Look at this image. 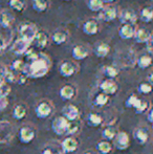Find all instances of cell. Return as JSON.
I'll list each match as a JSON object with an SVG mask.
<instances>
[{
	"label": "cell",
	"mask_w": 153,
	"mask_h": 154,
	"mask_svg": "<svg viewBox=\"0 0 153 154\" xmlns=\"http://www.w3.org/2000/svg\"><path fill=\"white\" fill-rule=\"evenodd\" d=\"M118 130L116 128H115L113 126H107L104 129L102 130V137L104 140H107V142H111V140H115V137L118 134Z\"/></svg>",
	"instance_id": "28"
},
{
	"label": "cell",
	"mask_w": 153,
	"mask_h": 154,
	"mask_svg": "<svg viewBox=\"0 0 153 154\" xmlns=\"http://www.w3.org/2000/svg\"><path fill=\"white\" fill-rule=\"evenodd\" d=\"M27 79L29 78L24 75V73H17V80L16 83H18L19 85H25V83L27 82Z\"/></svg>",
	"instance_id": "44"
},
{
	"label": "cell",
	"mask_w": 153,
	"mask_h": 154,
	"mask_svg": "<svg viewBox=\"0 0 153 154\" xmlns=\"http://www.w3.org/2000/svg\"><path fill=\"white\" fill-rule=\"evenodd\" d=\"M134 41L136 43H139V44H146L150 39L152 38V35L148 29H139L135 31L134 34Z\"/></svg>",
	"instance_id": "22"
},
{
	"label": "cell",
	"mask_w": 153,
	"mask_h": 154,
	"mask_svg": "<svg viewBox=\"0 0 153 154\" xmlns=\"http://www.w3.org/2000/svg\"><path fill=\"white\" fill-rule=\"evenodd\" d=\"M78 67L75 63L70 61H63L59 65V73L63 78H70L76 75Z\"/></svg>",
	"instance_id": "13"
},
{
	"label": "cell",
	"mask_w": 153,
	"mask_h": 154,
	"mask_svg": "<svg viewBox=\"0 0 153 154\" xmlns=\"http://www.w3.org/2000/svg\"><path fill=\"white\" fill-rule=\"evenodd\" d=\"M62 116L65 118L68 122L77 121L80 119V109L74 104H67L62 109Z\"/></svg>",
	"instance_id": "11"
},
{
	"label": "cell",
	"mask_w": 153,
	"mask_h": 154,
	"mask_svg": "<svg viewBox=\"0 0 153 154\" xmlns=\"http://www.w3.org/2000/svg\"><path fill=\"white\" fill-rule=\"evenodd\" d=\"M25 66H26V63L23 61V60L16 59L11 64V70H13L16 73H22V72H24Z\"/></svg>",
	"instance_id": "35"
},
{
	"label": "cell",
	"mask_w": 153,
	"mask_h": 154,
	"mask_svg": "<svg viewBox=\"0 0 153 154\" xmlns=\"http://www.w3.org/2000/svg\"><path fill=\"white\" fill-rule=\"evenodd\" d=\"M118 12L116 10V8L115 6H107V8H103L102 10L100 11V17L101 20L105 21V22H110V21H113L115 19L118 18Z\"/></svg>",
	"instance_id": "16"
},
{
	"label": "cell",
	"mask_w": 153,
	"mask_h": 154,
	"mask_svg": "<svg viewBox=\"0 0 153 154\" xmlns=\"http://www.w3.org/2000/svg\"><path fill=\"white\" fill-rule=\"evenodd\" d=\"M152 113H153V108L151 107L149 110L147 111V119H148V122L150 124L153 123V119H152Z\"/></svg>",
	"instance_id": "48"
},
{
	"label": "cell",
	"mask_w": 153,
	"mask_h": 154,
	"mask_svg": "<svg viewBox=\"0 0 153 154\" xmlns=\"http://www.w3.org/2000/svg\"><path fill=\"white\" fill-rule=\"evenodd\" d=\"M63 1H72V0H63Z\"/></svg>",
	"instance_id": "53"
},
{
	"label": "cell",
	"mask_w": 153,
	"mask_h": 154,
	"mask_svg": "<svg viewBox=\"0 0 153 154\" xmlns=\"http://www.w3.org/2000/svg\"><path fill=\"white\" fill-rule=\"evenodd\" d=\"M152 77H153V75L152 73H149V75H148V83L149 84H153V80H152Z\"/></svg>",
	"instance_id": "50"
},
{
	"label": "cell",
	"mask_w": 153,
	"mask_h": 154,
	"mask_svg": "<svg viewBox=\"0 0 153 154\" xmlns=\"http://www.w3.org/2000/svg\"><path fill=\"white\" fill-rule=\"evenodd\" d=\"M68 37H69V34H68L67 31L65 29H56L55 32L51 35V41H53L54 44L56 45H62L67 41Z\"/></svg>",
	"instance_id": "19"
},
{
	"label": "cell",
	"mask_w": 153,
	"mask_h": 154,
	"mask_svg": "<svg viewBox=\"0 0 153 154\" xmlns=\"http://www.w3.org/2000/svg\"><path fill=\"white\" fill-rule=\"evenodd\" d=\"M6 70H8V68L4 65L0 64V83L4 82V75H5Z\"/></svg>",
	"instance_id": "46"
},
{
	"label": "cell",
	"mask_w": 153,
	"mask_h": 154,
	"mask_svg": "<svg viewBox=\"0 0 153 154\" xmlns=\"http://www.w3.org/2000/svg\"><path fill=\"white\" fill-rule=\"evenodd\" d=\"M33 8L38 13H43L48 8V0H32Z\"/></svg>",
	"instance_id": "34"
},
{
	"label": "cell",
	"mask_w": 153,
	"mask_h": 154,
	"mask_svg": "<svg viewBox=\"0 0 153 154\" xmlns=\"http://www.w3.org/2000/svg\"><path fill=\"white\" fill-rule=\"evenodd\" d=\"M103 73H104L105 77H107V79L113 80L118 75V68L115 66H111V65H107L103 68Z\"/></svg>",
	"instance_id": "37"
},
{
	"label": "cell",
	"mask_w": 153,
	"mask_h": 154,
	"mask_svg": "<svg viewBox=\"0 0 153 154\" xmlns=\"http://www.w3.org/2000/svg\"><path fill=\"white\" fill-rule=\"evenodd\" d=\"M8 106V97H0V112L4 111Z\"/></svg>",
	"instance_id": "45"
},
{
	"label": "cell",
	"mask_w": 153,
	"mask_h": 154,
	"mask_svg": "<svg viewBox=\"0 0 153 154\" xmlns=\"http://www.w3.org/2000/svg\"><path fill=\"white\" fill-rule=\"evenodd\" d=\"M146 48H147V53H148V55L149 56H152V38L150 39L149 41H148L147 43H146Z\"/></svg>",
	"instance_id": "47"
},
{
	"label": "cell",
	"mask_w": 153,
	"mask_h": 154,
	"mask_svg": "<svg viewBox=\"0 0 153 154\" xmlns=\"http://www.w3.org/2000/svg\"><path fill=\"white\" fill-rule=\"evenodd\" d=\"M27 114V106L23 103H18L14 106L12 111V116L13 119L19 121V120H23V119L26 116Z\"/></svg>",
	"instance_id": "24"
},
{
	"label": "cell",
	"mask_w": 153,
	"mask_h": 154,
	"mask_svg": "<svg viewBox=\"0 0 153 154\" xmlns=\"http://www.w3.org/2000/svg\"><path fill=\"white\" fill-rule=\"evenodd\" d=\"M151 1H152V0H151Z\"/></svg>",
	"instance_id": "54"
},
{
	"label": "cell",
	"mask_w": 153,
	"mask_h": 154,
	"mask_svg": "<svg viewBox=\"0 0 153 154\" xmlns=\"http://www.w3.org/2000/svg\"><path fill=\"white\" fill-rule=\"evenodd\" d=\"M41 154H63V151H62L61 149L56 148V147L46 146L41 151Z\"/></svg>",
	"instance_id": "43"
},
{
	"label": "cell",
	"mask_w": 153,
	"mask_h": 154,
	"mask_svg": "<svg viewBox=\"0 0 153 154\" xmlns=\"http://www.w3.org/2000/svg\"><path fill=\"white\" fill-rule=\"evenodd\" d=\"M108 102H109L108 95H106L103 92H99V93H96L93 99V105L98 108H103L108 104Z\"/></svg>",
	"instance_id": "31"
},
{
	"label": "cell",
	"mask_w": 153,
	"mask_h": 154,
	"mask_svg": "<svg viewBox=\"0 0 153 154\" xmlns=\"http://www.w3.org/2000/svg\"><path fill=\"white\" fill-rule=\"evenodd\" d=\"M113 142H115L113 143L115 147L120 151L126 150L130 146V138H129V135L125 131H118Z\"/></svg>",
	"instance_id": "12"
},
{
	"label": "cell",
	"mask_w": 153,
	"mask_h": 154,
	"mask_svg": "<svg viewBox=\"0 0 153 154\" xmlns=\"http://www.w3.org/2000/svg\"><path fill=\"white\" fill-rule=\"evenodd\" d=\"M96 149L100 154H109L112 151V145H111L110 142H107V140H100L98 142L96 146Z\"/></svg>",
	"instance_id": "30"
},
{
	"label": "cell",
	"mask_w": 153,
	"mask_h": 154,
	"mask_svg": "<svg viewBox=\"0 0 153 154\" xmlns=\"http://www.w3.org/2000/svg\"><path fill=\"white\" fill-rule=\"evenodd\" d=\"M93 53L98 58H105L110 53V45L105 42L98 43V44H96V46H94Z\"/></svg>",
	"instance_id": "25"
},
{
	"label": "cell",
	"mask_w": 153,
	"mask_h": 154,
	"mask_svg": "<svg viewBox=\"0 0 153 154\" xmlns=\"http://www.w3.org/2000/svg\"><path fill=\"white\" fill-rule=\"evenodd\" d=\"M15 137V127L8 121H0V144H10Z\"/></svg>",
	"instance_id": "3"
},
{
	"label": "cell",
	"mask_w": 153,
	"mask_h": 154,
	"mask_svg": "<svg viewBox=\"0 0 153 154\" xmlns=\"http://www.w3.org/2000/svg\"><path fill=\"white\" fill-rule=\"evenodd\" d=\"M139 17H141V20L145 23H150L153 19V10L151 6H146L141 10L139 13Z\"/></svg>",
	"instance_id": "32"
},
{
	"label": "cell",
	"mask_w": 153,
	"mask_h": 154,
	"mask_svg": "<svg viewBox=\"0 0 153 154\" xmlns=\"http://www.w3.org/2000/svg\"><path fill=\"white\" fill-rule=\"evenodd\" d=\"M86 121H87L88 125L91 126V127H100L104 123L103 116L100 113H98V112H90L87 116Z\"/></svg>",
	"instance_id": "26"
},
{
	"label": "cell",
	"mask_w": 153,
	"mask_h": 154,
	"mask_svg": "<svg viewBox=\"0 0 153 154\" xmlns=\"http://www.w3.org/2000/svg\"><path fill=\"white\" fill-rule=\"evenodd\" d=\"M29 45H31V42H29V41L18 37V38L13 42L12 46H11V51L16 56H22V55H24L25 51L29 48Z\"/></svg>",
	"instance_id": "9"
},
{
	"label": "cell",
	"mask_w": 153,
	"mask_h": 154,
	"mask_svg": "<svg viewBox=\"0 0 153 154\" xmlns=\"http://www.w3.org/2000/svg\"><path fill=\"white\" fill-rule=\"evenodd\" d=\"M15 22V16L11 11L2 10L0 11V26L2 29H10Z\"/></svg>",
	"instance_id": "15"
},
{
	"label": "cell",
	"mask_w": 153,
	"mask_h": 154,
	"mask_svg": "<svg viewBox=\"0 0 153 154\" xmlns=\"http://www.w3.org/2000/svg\"><path fill=\"white\" fill-rule=\"evenodd\" d=\"M37 131L32 125H22L19 129V140L22 144H29L35 140Z\"/></svg>",
	"instance_id": "5"
},
{
	"label": "cell",
	"mask_w": 153,
	"mask_h": 154,
	"mask_svg": "<svg viewBox=\"0 0 153 154\" xmlns=\"http://www.w3.org/2000/svg\"><path fill=\"white\" fill-rule=\"evenodd\" d=\"M48 41H49V37H48V35H47L46 32L38 31L37 35L35 36V38H34V40H33V42H32V43H34L37 48L43 49V48H45V47L47 46V44H48Z\"/></svg>",
	"instance_id": "18"
},
{
	"label": "cell",
	"mask_w": 153,
	"mask_h": 154,
	"mask_svg": "<svg viewBox=\"0 0 153 154\" xmlns=\"http://www.w3.org/2000/svg\"><path fill=\"white\" fill-rule=\"evenodd\" d=\"M133 137L134 140L139 143V145H146L148 143L150 138V131L147 127H144V126H141V127H137L136 129L133 131Z\"/></svg>",
	"instance_id": "14"
},
{
	"label": "cell",
	"mask_w": 153,
	"mask_h": 154,
	"mask_svg": "<svg viewBox=\"0 0 153 154\" xmlns=\"http://www.w3.org/2000/svg\"><path fill=\"white\" fill-rule=\"evenodd\" d=\"M150 108H151V105H150L149 101H147V100H142L139 107L134 110L136 114H145V113H147V111Z\"/></svg>",
	"instance_id": "39"
},
{
	"label": "cell",
	"mask_w": 153,
	"mask_h": 154,
	"mask_svg": "<svg viewBox=\"0 0 153 154\" xmlns=\"http://www.w3.org/2000/svg\"><path fill=\"white\" fill-rule=\"evenodd\" d=\"M60 146L63 153H74L79 148V140L75 136H66L63 138Z\"/></svg>",
	"instance_id": "10"
},
{
	"label": "cell",
	"mask_w": 153,
	"mask_h": 154,
	"mask_svg": "<svg viewBox=\"0 0 153 154\" xmlns=\"http://www.w3.org/2000/svg\"><path fill=\"white\" fill-rule=\"evenodd\" d=\"M83 154H98V153L94 152V151H92V150H87V151H85Z\"/></svg>",
	"instance_id": "51"
},
{
	"label": "cell",
	"mask_w": 153,
	"mask_h": 154,
	"mask_svg": "<svg viewBox=\"0 0 153 154\" xmlns=\"http://www.w3.org/2000/svg\"><path fill=\"white\" fill-rule=\"evenodd\" d=\"M39 54L37 51H36V48H29L26 51H25V54L23 56L25 57V60L27 61V63L34 61V60H36L38 58Z\"/></svg>",
	"instance_id": "41"
},
{
	"label": "cell",
	"mask_w": 153,
	"mask_h": 154,
	"mask_svg": "<svg viewBox=\"0 0 153 154\" xmlns=\"http://www.w3.org/2000/svg\"><path fill=\"white\" fill-rule=\"evenodd\" d=\"M82 129V124L79 120L72 121V122H68L67 129H66V136H75L80 133Z\"/></svg>",
	"instance_id": "27"
},
{
	"label": "cell",
	"mask_w": 153,
	"mask_h": 154,
	"mask_svg": "<svg viewBox=\"0 0 153 154\" xmlns=\"http://www.w3.org/2000/svg\"><path fill=\"white\" fill-rule=\"evenodd\" d=\"M8 6L13 11L21 13L25 8V1L24 0H8Z\"/></svg>",
	"instance_id": "36"
},
{
	"label": "cell",
	"mask_w": 153,
	"mask_h": 154,
	"mask_svg": "<svg viewBox=\"0 0 153 154\" xmlns=\"http://www.w3.org/2000/svg\"><path fill=\"white\" fill-rule=\"evenodd\" d=\"M120 22L122 24H127V25H134L137 21V15L131 8H125V10L121 11L120 14L118 15Z\"/></svg>",
	"instance_id": "6"
},
{
	"label": "cell",
	"mask_w": 153,
	"mask_h": 154,
	"mask_svg": "<svg viewBox=\"0 0 153 154\" xmlns=\"http://www.w3.org/2000/svg\"><path fill=\"white\" fill-rule=\"evenodd\" d=\"M135 31L136 29H135L134 25L122 24V26L118 29V36L123 40H129V39H132L134 37Z\"/></svg>",
	"instance_id": "23"
},
{
	"label": "cell",
	"mask_w": 153,
	"mask_h": 154,
	"mask_svg": "<svg viewBox=\"0 0 153 154\" xmlns=\"http://www.w3.org/2000/svg\"><path fill=\"white\" fill-rule=\"evenodd\" d=\"M142 99L139 97L136 94H130L125 101V106L127 108H132V109H136L139 107V103H141Z\"/></svg>",
	"instance_id": "33"
},
{
	"label": "cell",
	"mask_w": 153,
	"mask_h": 154,
	"mask_svg": "<svg viewBox=\"0 0 153 154\" xmlns=\"http://www.w3.org/2000/svg\"><path fill=\"white\" fill-rule=\"evenodd\" d=\"M68 121L62 116H57L51 122V130L57 135H65L66 129H67Z\"/></svg>",
	"instance_id": "7"
},
{
	"label": "cell",
	"mask_w": 153,
	"mask_h": 154,
	"mask_svg": "<svg viewBox=\"0 0 153 154\" xmlns=\"http://www.w3.org/2000/svg\"><path fill=\"white\" fill-rule=\"evenodd\" d=\"M99 23L94 20H87L83 23V26H82V31L85 35L87 36H94V35L98 34L99 32Z\"/></svg>",
	"instance_id": "21"
},
{
	"label": "cell",
	"mask_w": 153,
	"mask_h": 154,
	"mask_svg": "<svg viewBox=\"0 0 153 154\" xmlns=\"http://www.w3.org/2000/svg\"><path fill=\"white\" fill-rule=\"evenodd\" d=\"M19 37L29 42H33L34 38L37 35L38 29L33 22H22L19 25Z\"/></svg>",
	"instance_id": "4"
},
{
	"label": "cell",
	"mask_w": 153,
	"mask_h": 154,
	"mask_svg": "<svg viewBox=\"0 0 153 154\" xmlns=\"http://www.w3.org/2000/svg\"><path fill=\"white\" fill-rule=\"evenodd\" d=\"M152 64V57L149 56L148 54H145V55H142L137 58L136 60V65L139 68L141 69H147L151 66Z\"/></svg>",
	"instance_id": "29"
},
{
	"label": "cell",
	"mask_w": 153,
	"mask_h": 154,
	"mask_svg": "<svg viewBox=\"0 0 153 154\" xmlns=\"http://www.w3.org/2000/svg\"><path fill=\"white\" fill-rule=\"evenodd\" d=\"M72 56L76 61H82L89 56V51L84 45H76L72 51Z\"/></svg>",
	"instance_id": "20"
},
{
	"label": "cell",
	"mask_w": 153,
	"mask_h": 154,
	"mask_svg": "<svg viewBox=\"0 0 153 154\" xmlns=\"http://www.w3.org/2000/svg\"><path fill=\"white\" fill-rule=\"evenodd\" d=\"M137 91L142 93V94H149L152 91V85L148 82H142L137 86Z\"/></svg>",
	"instance_id": "40"
},
{
	"label": "cell",
	"mask_w": 153,
	"mask_h": 154,
	"mask_svg": "<svg viewBox=\"0 0 153 154\" xmlns=\"http://www.w3.org/2000/svg\"><path fill=\"white\" fill-rule=\"evenodd\" d=\"M115 0H102L103 3H113Z\"/></svg>",
	"instance_id": "52"
},
{
	"label": "cell",
	"mask_w": 153,
	"mask_h": 154,
	"mask_svg": "<svg viewBox=\"0 0 153 154\" xmlns=\"http://www.w3.org/2000/svg\"><path fill=\"white\" fill-rule=\"evenodd\" d=\"M55 112V106L51 103L49 100H41L40 102H38V104L35 107V113L36 116L40 120H45L48 119L49 116H53V113Z\"/></svg>",
	"instance_id": "2"
},
{
	"label": "cell",
	"mask_w": 153,
	"mask_h": 154,
	"mask_svg": "<svg viewBox=\"0 0 153 154\" xmlns=\"http://www.w3.org/2000/svg\"><path fill=\"white\" fill-rule=\"evenodd\" d=\"M87 6L91 12H100L104 8V3L102 0H88Z\"/></svg>",
	"instance_id": "38"
},
{
	"label": "cell",
	"mask_w": 153,
	"mask_h": 154,
	"mask_svg": "<svg viewBox=\"0 0 153 154\" xmlns=\"http://www.w3.org/2000/svg\"><path fill=\"white\" fill-rule=\"evenodd\" d=\"M99 89H100V92H103L106 95H108V97H110V95H115L118 92V85L116 84L115 80L105 79L100 83Z\"/></svg>",
	"instance_id": "8"
},
{
	"label": "cell",
	"mask_w": 153,
	"mask_h": 154,
	"mask_svg": "<svg viewBox=\"0 0 153 154\" xmlns=\"http://www.w3.org/2000/svg\"><path fill=\"white\" fill-rule=\"evenodd\" d=\"M51 67V60L45 54L40 53L38 58L34 61L26 63L24 75L29 79H41L48 73Z\"/></svg>",
	"instance_id": "1"
},
{
	"label": "cell",
	"mask_w": 153,
	"mask_h": 154,
	"mask_svg": "<svg viewBox=\"0 0 153 154\" xmlns=\"http://www.w3.org/2000/svg\"><path fill=\"white\" fill-rule=\"evenodd\" d=\"M3 49H4V41L2 38H0V54L3 51Z\"/></svg>",
	"instance_id": "49"
},
{
	"label": "cell",
	"mask_w": 153,
	"mask_h": 154,
	"mask_svg": "<svg viewBox=\"0 0 153 154\" xmlns=\"http://www.w3.org/2000/svg\"><path fill=\"white\" fill-rule=\"evenodd\" d=\"M16 80H17V73L14 72L13 70H11V69H8L5 72V75H4V83L6 84L16 83Z\"/></svg>",
	"instance_id": "42"
},
{
	"label": "cell",
	"mask_w": 153,
	"mask_h": 154,
	"mask_svg": "<svg viewBox=\"0 0 153 154\" xmlns=\"http://www.w3.org/2000/svg\"><path fill=\"white\" fill-rule=\"evenodd\" d=\"M59 95L63 101H72L77 95V89L72 84H65L60 88Z\"/></svg>",
	"instance_id": "17"
}]
</instances>
